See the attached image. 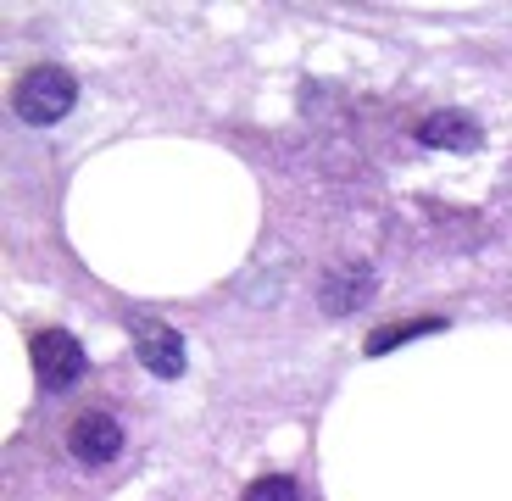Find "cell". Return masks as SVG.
Here are the masks:
<instances>
[{"label": "cell", "instance_id": "5b68a950", "mask_svg": "<svg viewBox=\"0 0 512 501\" xmlns=\"http://www.w3.org/2000/svg\"><path fill=\"white\" fill-rule=\"evenodd\" d=\"M418 140L435 145V151H474L479 129H474V117H462V112H435V117H423Z\"/></svg>", "mask_w": 512, "mask_h": 501}, {"label": "cell", "instance_id": "52a82bcc", "mask_svg": "<svg viewBox=\"0 0 512 501\" xmlns=\"http://www.w3.org/2000/svg\"><path fill=\"white\" fill-rule=\"evenodd\" d=\"M446 318H407V323H384V329L368 334V357H384V351L407 346V340H423V334H440Z\"/></svg>", "mask_w": 512, "mask_h": 501}, {"label": "cell", "instance_id": "8992f818", "mask_svg": "<svg viewBox=\"0 0 512 501\" xmlns=\"http://www.w3.org/2000/svg\"><path fill=\"white\" fill-rule=\"evenodd\" d=\"M368 296H373V279H368V273H357V268H334L329 279H323V312H329V318L357 312Z\"/></svg>", "mask_w": 512, "mask_h": 501}, {"label": "cell", "instance_id": "277c9868", "mask_svg": "<svg viewBox=\"0 0 512 501\" xmlns=\"http://www.w3.org/2000/svg\"><path fill=\"white\" fill-rule=\"evenodd\" d=\"M67 446H73L78 463L101 468V463H112L117 451H123V424H117V418H106V412H84V418L67 429Z\"/></svg>", "mask_w": 512, "mask_h": 501}, {"label": "cell", "instance_id": "6da1fadb", "mask_svg": "<svg viewBox=\"0 0 512 501\" xmlns=\"http://www.w3.org/2000/svg\"><path fill=\"white\" fill-rule=\"evenodd\" d=\"M73 106H78V84H73V73H62V67H28V73L17 78V90H12V112L23 117V123H34V129L62 123Z\"/></svg>", "mask_w": 512, "mask_h": 501}, {"label": "cell", "instance_id": "ba28073f", "mask_svg": "<svg viewBox=\"0 0 512 501\" xmlns=\"http://www.w3.org/2000/svg\"><path fill=\"white\" fill-rule=\"evenodd\" d=\"M245 501H301V490H295V479L268 474V479H256V485L245 490Z\"/></svg>", "mask_w": 512, "mask_h": 501}, {"label": "cell", "instance_id": "7a4b0ae2", "mask_svg": "<svg viewBox=\"0 0 512 501\" xmlns=\"http://www.w3.org/2000/svg\"><path fill=\"white\" fill-rule=\"evenodd\" d=\"M34 368H39V385L45 390H73L78 379H84V368H90V357H84V346H78L67 329H45L34 340Z\"/></svg>", "mask_w": 512, "mask_h": 501}, {"label": "cell", "instance_id": "3957f363", "mask_svg": "<svg viewBox=\"0 0 512 501\" xmlns=\"http://www.w3.org/2000/svg\"><path fill=\"white\" fill-rule=\"evenodd\" d=\"M128 334H134V357L145 362V373H156V379H179V373H184L179 329H167L162 318H134V323H128Z\"/></svg>", "mask_w": 512, "mask_h": 501}]
</instances>
